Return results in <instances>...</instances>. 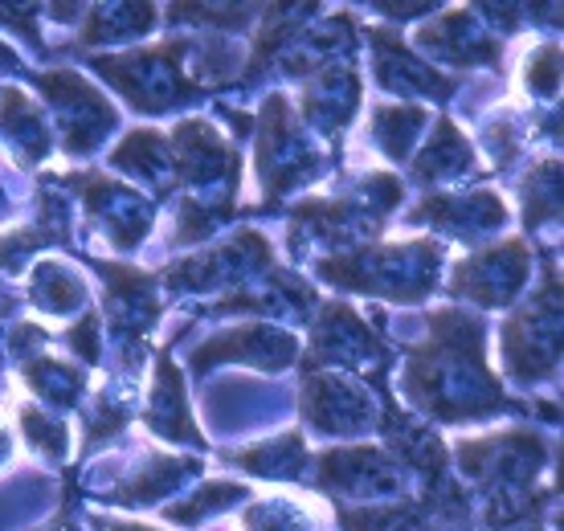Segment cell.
Returning <instances> with one entry per match:
<instances>
[{
  "label": "cell",
  "mask_w": 564,
  "mask_h": 531,
  "mask_svg": "<svg viewBox=\"0 0 564 531\" xmlns=\"http://www.w3.org/2000/svg\"><path fill=\"white\" fill-rule=\"evenodd\" d=\"M491 319L466 307H430L425 336L405 348L397 389L425 425H482V421L520 418L540 409L544 421H561V405H532L508 392L491 368Z\"/></svg>",
  "instance_id": "obj_1"
},
{
  "label": "cell",
  "mask_w": 564,
  "mask_h": 531,
  "mask_svg": "<svg viewBox=\"0 0 564 531\" xmlns=\"http://www.w3.org/2000/svg\"><path fill=\"white\" fill-rule=\"evenodd\" d=\"M238 57L241 50H234L229 37L176 33L169 42L131 45V50H111V54H83L78 62L90 74H99L135 115L164 119V115L193 111L217 86H229Z\"/></svg>",
  "instance_id": "obj_2"
},
{
  "label": "cell",
  "mask_w": 564,
  "mask_h": 531,
  "mask_svg": "<svg viewBox=\"0 0 564 531\" xmlns=\"http://www.w3.org/2000/svg\"><path fill=\"white\" fill-rule=\"evenodd\" d=\"M552 458H561V449L532 425L454 437L451 446V470L482 511L487 531L532 519L549 523L561 503V483L549 478Z\"/></svg>",
  "instance_id": "obj_3"
},
{
  "label": "cell",
  "mask_w": 564,
  "mask_h": 531,
  "mask_svg": "<svg viewBox=\"0 0 564 531\" xmlns=\"http://www.w3.org/2000/svg\"><path fill=\"white\" fill-rule=\"evenodd\" d=\"M401 201H405V181L389 169H365L360 176H348L332 196H303L286 209L291 258L303 262L311 250L332 258L384 238Z\"/></svg>",
  "instance_id": "obj_4"
},
{
  "label": "cell",
  "mask_w": 564,
  "mask_h": 531,
  "mask_svg": "<svg viewBox=\"0 0 564 531\" xmlns=\"http://www.w3.org/2000/svg\"><path fill=\"white\" fill-rule=\"evenodd\" d=\"M442 266L446 246L430 234H417L401 241L377 238L356 250L315 258L311 274L339 294H360L389 307H425V299L442 286Z\"/></svg>",
  "instance_id": "obj_5"
},
{
  "label": "cell",
  "mask_w": 564,
  "mask_h": 531,
  "mask_svg": "<svg viewBox=\"0 0 564 531\" xmlns=\"http://www.w3.org/2000/svg\"><path fill=\"white\" fill-rule=\"evenodd\" d=\"M254 184H258V209L262 217L282 213L291 196L307 193L332 172V155L319 148V140L299 123L295 102L286 90H270L258 107L254 123Z\"/></svg>",
  "instance_id": "obj_6"
},
{
  "label": "cell",
  "mask_w": 564,
  "mask_h": 531,
  "mask_svg": "<svg viewBox=\"0 0 564 531\" xmlns=\"http://www.w3.org/2000/svg\"><path fill=\"white\" fill-rule=\"evenodd\" d=\"M499 364L503 384L540 389L561 377V262L556 250H540V270L528 294L508 311L499 327Z\"/></svg>",
  "instance_id": "obj_7"
},
{
  "label": "cell",
  "mask_w": 564,
  "mask_h": 531,
  "mask_svg": "<svg viewBox=\"0 0 564 531\" xmlns=\"http://www.w3.org/2000/svg\"><path fill=\"white\" fill-rule=\"evenodd\" d=\"M99 279V311L107 339L115 344V377L140 380L148 339L164 319V291L152 270L123 262V258H83Z\"/></svg>",
  "instance_id": "obj_8"
},
{
  "label": "cell",
  "mask_w": 564,
  "mask_h": 531,
  "mask_svg": "<svg viewBox=\"0 0 564 531\" xmlns=\"http://www.w3.org/2000/svg\"><path fill=\"white\" fill-rule=\"evenodd\" d=\"M274 266H282L279 253H274V241L262 229H254V225H238V229H229L221 238L172 258L164 270H155V279H160L164 299L169 294L172 299L197 294V299H209L213 303L221 294H234L241 286L258 282Z\"/></svg>",
  "instance_id": "obj_9"
},
{
  "label": "cell",
  "mask_w": 564,
  "mask_h": 531,
  "mask_svg": "<svg viewBox=\"0 0 564 531\" xmlns=\"http://www.w3.org/2000/svg\"><path fill=\"white\" fill-rule=\"evenodd\" d=\"M384 315L377 311L368 319L348 299H324L307 323V344L299 356V377L307 372H344V377H368L384 364H393L389 339L377 332Z\"/></svg>",
  "instance_id": "obj_10"
},
{
  "label": "cell",
  "mask_w": 564,
  "mask_h": 531,
  "mask_svg": "<svg viewBox=\"0 0 564 531\" xmlns=\"http://www.w3.org/2000/svg\"><path fill=\"white\" fill-rule=\"evenodd\" d=\"M25 78L42 95L54 143L70 160L99 155V148H107V140L119 131V107L86 74L70 66H50V71H25Z\"/></svg>",
  "instance_id": "obj_11"
},
{
  "label": "cell",
  "mask_w": 564,
  "mask_h": 531,
  "mask_svg": "<svg viewBox=\"0 0 564 531\" xmlns=\"http://www.w3.org/2000/svg\"><path fill=\"white\" fill-rule=\"evenodd\" d=\"M303 483L319 490L332 507H372L410 495L405 466L377 442H339V446L311 449Z\"/></svg>",
  "instance_id": "obj_12"
},
{
  "label": "cell",
  "mask_w": 564,
  "mask_h": 531,
  "mask_svg": "<svg viewBox=\"0 0 564 531\" xmlns=\"http://www.w3.org/2000/svg\"><path fill=\"white\" fill-rule=\"evenodd\" d=\"M45 176L70 196V201L83 205L90 229L107 241L111 253H123V262H128V253H135L143 241L152 238L160 205L143 188L119 181V176H111V172L102 169L45 172Z\"/></svg>",
  "instance_id": "obj_13"
},
{
  "label": "cell",
  "mask_w": 564,
  "mask_h": 531,
  "mask_svg": "<svg viewBox=\"0 0 564 531\" xmlns=\"http://www.w3.org/2000/svg\"><path fill=\"white\" fill-rule=\"evenodd\" d=\"M532 279H536L532 241L516 234V238H495L479 250L458 253L451 262L446 291L451 299H458V307H475L479 315H487V311L516 307Z\"/></svg>",
  "instance_id": "obj_14"
},
{
  "label": "cell",
  "mask_w": 564,
  "mask_h": 531,
  "mask_svg": "<svg viewBox=\"0 0 564 531\" xmlns=\"http://www.w3.org/2000/svg\"><path fill=\"white\" fill-rule=\"evenodd\" d=\"M172 193L200 201H229L241 193V148L205 115H184L169 131Z\"/></svg>",
  "instance_id": "obj_15"
},
{
  "label": "cell",
  "mask_w": 564,
  "mask_h": 531,
  "mask_svg": "<svg viewBox=\"0 0 564 531\" xmlns=\"http://www.w3.org/2000/svg\"><path fill=\"white\" fill-rule=\"evenodd\" d=\"M381 425V401L360 377L307 372L299 377V430L327 442H365Z\"/></svg>",
  "instance_id": "obj_16"
},
{
  "label": "cell",
  "mask_w": 564,
  "mask_h": 531,
  "mask_svg": "<svg viewBox=\"0 0 564 531\" xmlns=\"http://www.w3.org/2000/svg\"><path fill=\"white\" fill-rule=\"evenodd\" d=\"M299 356H303L299 332L279 327V323L241 319L205 336L200 344H193L188 356H184V368H188L193 380H205L209 372L226 368V364H246L262 377H282L286 368H295Z\"/></svg>",
  "instance_id": "obj_17"
},
{
  "label": "cell",
  "mask_w": 564,
  "mask_h": 531,
  "mask_svg": "<svg viewBox=\"0 0 564 531\" xmlns=\"http://www.w3.org/2000/svg\"><path fill=\"white\" fill-rule=\"evenodd\" d=\"M405 225L413 229H430V238L458 241L466 250H479L495 241L511 225V209L503 193H495L491 184H470V188H437L413 201L405 213Z\"/></svg>",
  "instance_id": "obj_18"
},
{
  "label": "cell",
  "mask_w": 564,
  "mask_h": 531,
  "mask_svg": "<svg viewBox=\"0 0 564 531\" xmlns=\"http://www.w3.org/2000/svg\"><path fill=\"white\" fill-rule=\"evenodd\" d=\"M368 42V74L393 102H417V107H446L458 95V78L430 66L410 50V42L393 25H360Z\"/></svg>",
  "instance_id": "obj_19"
},
{
  "label": "cell",
  "mask_w": 564,
  "mask_h": 531,
  "mask_svg": "<svg viewBox=\"0 0 564 531\" xmlns=\"http://www.w3.org/2000/svg\"><path fill=\"white\" fill-rule=\"evenodd\" d=\"M324 299L315 291V282L303 279L295 266H274L270 274H262L258 282L241 286L234 294H221L205 307H197L193 315L200 319H217V315H229V319H262V323H279V327H307L315 307Z\"/></svg>",
  "instance_id": "obj_20"
},
{
  "label": "cell",
  "mask_w": 564,
  "mask_h": 531,
  "mask_svg": "<svg viewBox=\"0 0 564 531\" xmlns=\"http://www.w3.org/2000/svg\"><path fill=\"white\" fill-rule=\"evenodd\" d=\"M291 102H295L299 123L339 155L344 136L356 127L360 102H365V74H360V62H336V66L315 71L311 78L299 83Z\"/></svg>",
  "instance_id": "obj_21"
},
{
  "label": "cell",
  "mask_w": 564,
  "mask_h": 531,
  "mask_svg": "<svg viewBox=\"0 0 564 531\" xmlns=\"http://www.w3.org/2000/svg\"><path fill=\"white\" fill-rule=\"evenodd\" d=\"M413 54L437 71H499L503 42L482 25L475 9H442L425 25L413 29Z\"/></svg>",
  "instance_id": "obj_22"
},
{
  "label": "cell",
  "mask_w": 564,
  "mask_h": 531,
  "mask_svg": "<svg viewBox=\"0 0 564 531\" xmlns=\"http://www.w3.org/2000/svg\"><path fill=\"white\" fill-rule=\"evenodd\" d=\"M33 221L13 225L0 234V279H21L29 266L45 258L50 250L74 253V201L57 188L50 176H37V201Z\"/></svg>",
  "instance_id": "obj_23"
},
{
  "label": "cell",
  "mask_w": 564,
  "mask_h": 531,
  "mask_svg": "<svg viewBox=\"0 0 564 531\" xmlns=\"http://www.w3.org/2000/svg\"><path fill=\"white\" fill-rule=\"evenodd\" d=\"M197 475H205V462L193 454H169L160 446H143L140 462L115 475L102 490H95V503L119 507V511H160L172 503Z\"/></svg>",
  "instance_id": "obj_24"
},
{
  "label": "cell",
  "mask_w": 564,
  "mask_h": 531,
  "mask_svg": "<svg viewBox=\"0 0 564 531\" xmlns=\"http://www.w3.org/2000/svg\"><path fill=\"white\" fill-rule=\"evenodd\" d=\"M143 430L169 446H184V449H209V437L193 418V401H188V377L176 364L172 348H155L152 356V380H148V392L140 401Z\"/></svg>",
  "instance_id": "obj_25"
},
{
  "label": "cell",
  "mask_w": 564,
  "mask_h": 531,
  "mask_svg": "<svg viewBox=\"0 0 564 531\" xmlns=\"http://www.w3.org/2000/svg\"><path fill=\"white\" fill-rule=\"evenodd\" d=\"M405 169H410V184L430 188V193L487 176V164L479 160V148L470 143V136H466L446 111L434 115V123H430L425 140L417 143V152H413V160Z\"/></svg>",
  "instance_id": "obj_26"
},
{
  "label": "cell",
  "mask_w": 564,
  "mask_h": 531,
  "mask_svg": "<svg viewBox=\"0 0 564 531\" xmlns=\"http://www.w3.org/2000/svg\"><path fill=\"white\" fill-rule=\"evenodd\" d=\"M54 127L42 102H33L29 90L0 78V152L21 172L42 169L54 155Z\"/></svg>",
  "instance_id": "obj_27"
},
{
  "label": "cell",
  "mask_w": 564,
  "mask_h": 531,
  "mask_svg": "<svg viewBox=\"0 0 564 531\" xmlns=\"http://www.w3.org/2000/svg\"><path fill=\"white\" fill-rule=\"evenodd\" d=\"M25 274H29L25 299L42 319L74 323L78 315H86V311L95 307L90 279L83 274L78 262H66V258H57V253H45V258H37V262L29 266Z\"/></svg>",
  "instance_id": "obj_28"
},
{
  "label": "cell",
  "mask_w": 564,
  "mask_h": 531,
  "mask_svg": "<svg viewBox=\"0 0 564 531\" xmlns=\"http://www.w3.org/2000/svg\"><path fill=\"white\" fill-rule=\"evenodd\" d=\"M86 17H78V37L70 42V54L83 57L90 50L99 54H111L115 45L119 50H131L135 42L152 37L155 25H160V4H143V0H123V4H86Z\"/></svg>",
  "instance_id": "obj_29"
},
{
  "label": "cell",
  "mask_w": 564,
  "mask_h": 531,
  "mask_svg": "<svg viewBox=\"0 0 564 531\" xmlns=\"http://www.w3.org/2000/svg\"><path fill=\"white\" fill-rule=\"evenodd\" d=\"M434 123V111L430 107H417V102H393V98H381L368 107L365 119V143L381 155L389 172L405 169L417 152V143L425 140V131Z\"/></svg>",
  "instance_id": "obj_30"
},
{
  "label": "cell",
  "mask_w": 564,
  "mask_h": 531,
  "mask_svg": "<svg viewBox=\"0 0 564 531\" xmlns=\"http://www.w3.org/2000/svg\"><path fill=\"white\" fill-rule=\"evenodd\" d=\"M78 413H83V446H78V454L90 458V454H99V449L123 442L128 425L135 421V413H140V380L111 377L102 389L86 392V401Z\"/></svg>",
  "instance_id": "obj_31"
},
{
  "label": "cell",
  "mask_w": 564,
  "mask_h": 531,
  "mask_svg": "<svg viewBox=\"0 0 564 531\" xmlns=\"http://www.w3.org/2000/svg\"><path fill=\"white\" fill-rule=\"evenodd\" d=\"M17 372H21L25 392L33 397V405L50 409L57 418L78 413L86 401V392H90V372H86L83 364L66 360V356H54L50 348L33 351L29 360H21Z\"/></svg>",
  "instance_id": "obj_32"
},
{
  "label": "cell",
  "mask_w": 564,
  "mask_h": 531,
  "mask_svg": "<svg viewBox=\"0 0 564 531\" xmlns=\"http://www.w3.org/2000/svg\"><path fill=\"white\" fill-rule=\"evenodd\" d=\"M107 169L123 172L131 181H140L148 188L155 205L172 196V148H169V131L160 127H131L123 131V140L107 152ZM135 184V188H140Z\"/></svg>",
  "instance_id": "obj_33"
},
{
  "label": "cell",
  "mask_w": 564,
  "mask_h": 531,
  "mask_svg": "<svg viewBox=\"0 0 564 531\" xmlns=\"http://www.w3.org/2000/svg\"><path fill=\"white\" fill-rule=\"evenodd\" d=\"M221 462L241 470V475L262 478V483H303L307 478L311 446H307V434L299 425H291V430L262 437L254 446L221 449Z\"/></svg>",
  "instance_id": "obj_34"
},
{
  "label": "cell",
  "mask_w": 564,
  "mask_h": 531,
  "mask_svg": "<svg viewBox=\"0 0 564 531\" xmlns=\"http://www.w3.org/2000/svg\"><path fill=\"white\" fill-rule=\"evenodd\" d=\"M250 499H254V483H246V478H200L188 495H176L172 503L160 507V519L181 531H197L209 519L226 516Z\"/></svg>",
  "instance_id": "obj_35"
},
{
  "label": "cell",
  "mask_w": 564,
  "mask_h": 531,
  "mask_svg": "<svg viewBox=\"0 0 564 531\" xmlns=\"http://www.w3.org/2000/svg\"><path fill=\"white\" fill-rule=\"evenodd\" d=\"M520 221L528 241L561 225V155H540L520 176Z\"/></svg>",
  "instance_id": "obj_36"
},
{
  "label": "cell",
  "mask_w": 564,
  "mask_h": 531,
  "mask_svg": "<svg viewBox=\"0 0 564 531\" xmlns=\"http://www.w3.org/2000/svg\"><path fill=\"white\" fill-rule=\"evenodd\" d=\"M17 434L29 446V454L42 462V466H50V470H62L74 454L70 418H57V413L33 405V401L17 405Z\"/></svg>",
  "instance_id": "obj_37"
},
{
  "label": "cell",
  "mask_w": 564,
  "mask_h": 531,
  "mask_svg": "<svg viewBox=\"0 0 564 531\" xmlns=\"http://www.w3.org/2000/svg\"><path fill=\"white\" fill-rule=\"evenodd\" d=\"M327 516L319 503L299 499V495H262L241 507L238 531H324Z\"/></svg>",
  "instance_id": "obj_38"
},
{
  "label": "cell",
  "mask_w": 564,
  "mask_h": 531,
  "mask_svg": "<svg viewBox=\"0 0 564 531\" xmlns=\"http://www.w3.org/2000/svg\"><path fill=\"white\" fill-rule=\"evenodd\" d=\"M516 78H520V95L549 111L561 98V42H536L532 50H523Z\"/></svg>",
  "instance_id": "obj_39"
},
{
  "label": "cell",
  "mask_w": 564,
  "mask_h": 531,
  "mask_svg": "<svg viewBox=\"0 0 564 531\" xmlns=\"http://www.w3.org/2000/svg\"><path fill=\"white\" fill-rule=\"evenodd\" d=\"M62 344H66V351H70V360L83 364L86 372H90V368H99V360H102V319H99V311L90 307L86 315H78L74 323H66Z\"/></svg>",
  "instance_id": "obj_40"
},
{
  "label": "cell",
  "mask_w": 564,
  "mask_h": 531,
  "mask_svg": "<svg viewBox=\"0 0 564 531\" xmlns=\"http://www.w3.org/2000/svg\"><path fill=\"white\" fill-rule=\"evenodd\" d=\"M21 294L13 291V282L0 279V389H4V364H9V351H4V339H9V327H13L21 315Z\"/></svg>",
  "instance_id": "obj_41"
},
{
  "label": "cell",
  "mask_w": 564,
  "mask_h": 531,
  "mask_svg": "<svg viewBox=\"0 0 564 531\" xmlns=\"http://www.w3.org/2000/svg\"><path fill=\"white\" fill-rule=\"evenodd\" d=\"M33 13H37V9H9V4H4V9H0V25H9V29H17V33H21V42L25 45H33V54H50V50H45V42H42V33H37V21H33Z\"/></svg>",
  "instance_id": "obj_42"
},
{
  "label": "cell",
  "mask_w": 564,
  "mask_h": 531,
  "mask_svg": "<svg viewBox=\"0 0 564 531\" xmlns=\"http://www.w3.org/2000/svg\"><path fill=\"white\" fill-rule=\"evenodd\" d=\"M29 531H83V519H78V483H74V478L66 483L62 507H57L45 523H37V528H29Z\"/></svg>",
  "instance_id": "obj_43"
},
{
  "label": "cell",
  "mask_w": 564,
  "mask_h": 531,
  "mask_svg": "<svg viewBox=\"0 0 564 531\" xmlns=\"http://www.w3.org/2000/svg\"><path fill=\"white\" fill-rule=\"evenodd\" d=\"M86 523H90V531H164V528H152V523H140V519L107 516V511H95Z\"/></svg>",
  "instance_id": "obj_44"
},
{
  "label": "cell",
  "mask_w": 564,
  "mask_h": 531,
  "mask_svg": "<svg viewBox=\"0 0 564 531\" xmlns=\"http://www.w3.org/2000/svg\"><path fill=\"white\" fill-rule=\"evenodd\" d=\"M17 458V437H13V425L0 418V470H9Z\"/></svg>",
  "instance_id": "obj_45"
},
{
  "label": "cell",
  "mask_w": 564,
  "mask_h": 531,
  "mask_svg": "<svg viewBox=\"0 0 564 531\" xmlns=\"http://www.w3.org/2000/svg\"><path fill=\"white\" fill-rule=\"evenodd\" d=\"M495 531H552V528L540 523V519H532V523H511V528H495Z\"/></svg>",
  "instance_id": "obj_46"
},
{
  "label": "cell",
  "mask_w": 564,
  "mask_h": 531,
  "mask_svg": "<svg viewBox=\"0 0 564 531\" xmlns=\"http://www.w3.org/2000/svg\"><path fill=\"white\" fill-rule=\"evenodd\" d=\"M4 205H9V201H4V193H0V213H4Z\"/></svg>",
  "instance_id": "obj_47"
}]
</instances>
